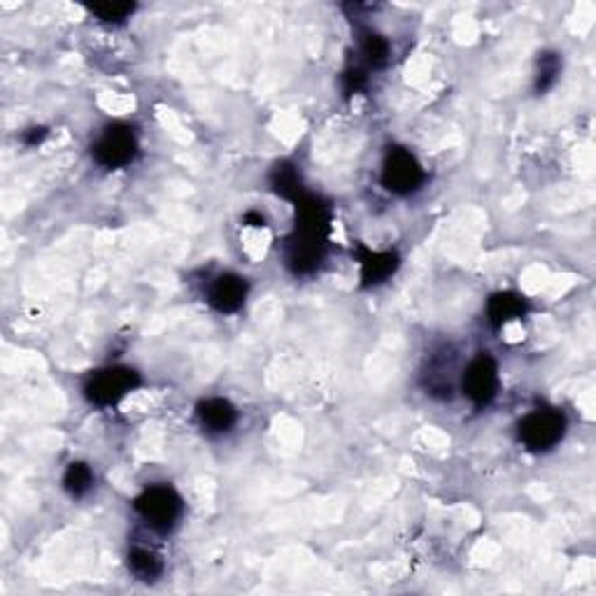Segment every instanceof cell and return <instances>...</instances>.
<instances>
[{
	"label": "cell",
	"instance_id": "cell-1",
	"mask_svg": "<svg viewBox=\"0 0 596 596\" xmlns=\"http://www.w3.org/2000/svg\"><path fill=\"white\" fill-rule=\"evenodd\" d=\"M135 511L154 531H171L182 517V499L168 484H154L135 499Z\"/></svg>",
	"mask_w": 596,
	"mask_h": 596
},
{
	"label": "cell",
	"instance_id": "cell-2",
	"mask_svg": "<svg viewBox=\"0 0 596 596\" xmlns=\"http://www.w3.org/2000/svg\"><path fill=\"white\" fill-rule=\"evenodd\" d=\"M564 432L566 417L559 410H536L520 422V441L533 452H545L557 445Z\"/></svg>",
	"mask_w": 596,
	"mask_h": 596
},
{
	"label": "cell",
	"instance_id": "cell-3",
	"mask_svg": "<svg viewBox=\"0 0 596 596\" xmlns=\"http://www.w3.org/2000/svg\"><path fill=\"white\" fill-rule=\"evenodd\" d=\"M138 372L131 371V368H105V371H98L96 375L86 382L84 394L94 405L105 408V405L117 403L119 399H124L131 389L138 387Z\"/></svg>",
	"mask_w": 596,
	"mask_h": 596
},
{
	"label": "cell",
	"instance_id": "cell-4",
	"mask_svg": "<svg viewBox=\"0 0 596 596\" xmlns=\"http://www.w3.org/2000/svg\"><path fill=\"white\" fill-rule=\"evenodd\" d=\"M422 182H424V171H422V165L417 164L415 156L403 147L389 149L382 168V184L387 186L389 192L405 196V194L417 192Z\"/></svg>",
	"mask_w": 596,
	"mask_h": 596
},
{
	"label": "cell",
	"instance_id": "cell-5",
	"mask_svg": "<svg viewBox=\"0 0 596 596\" xmlns=\"http://www.w3.org/2000/svg\"><path fill=\"white\" fill-rule=\"evenodd\" d=\"M135 152H138V140H135L134 131L124 124H114L107 128L94 144V159L105 168H124L134 161Z\"/></svg>",
	"mask_w": 596,
	"mask_h": 596
},
{
	"label": "cell",
	"instance_id": "cell-6",
	"mask_svg": "<svg viewBox=\"0 0 596 596\" xmlns=\"http://www.w3.org/2000/svg\"><path fill=\"white\" fill-rule=\"evenodd\" d=\"M462 389L475 405H484L494 399L499 389V368L490 354H480L469 363L463 371Z\"/></svg>",
	"mask_w": 596,
	"mask_h": 596
},
{
	"label": "cell",
	"instance_id": "cell-7",
	"mask_svg": "<svg viewBox=\"0 0 596 596\" xmlns=\"http://www.w3.org/2000/svg\"><path fill=\"white\" fill-rule=\"evenodd\" d=\"M247 283L245 277L233 275V273H226V275H219L213 284H210L208 301L217 313H235V310L243 308L247 298Z\"/></svg>",
	"mask_w": 596,
	"mask_h": 596
},
{
	"label": "cell",
	"instance_id": "cell-8",
	"mask_svg": "<svg viewBox=\"0 0 596 596\" xmlns=\"http://www.w3.org/2000/svg\"><path fill=\"white\" fill-rule=\"evenodd\" d=\"M198 420L210 433H224L235 424L238 415L226 399H208L198 405Z\"/></svg>",
	"mask_w": 596,
	"mask_h": 596
},
{
	"label": "cell",
	"instance_id": "cell-9",
	"mask_svg": "<svg viewBox=\"0 0 596 596\" xmlns=\"http://www.w3.org/2000/svg\"><path fill=\"white\" fill-rule=\"evenodd\" d=\"M399 259L392 252H366L362 256V277L363 284H380L384 283L389 275H394Z\"/></svg>",
	"mask_w": 596,
	"mask_h": 596
},
{
	"label": "cell",
	"instance_id": "cell-10",
	"mask_svg": "<svg viewBox=\"0 0 596 596\" xmlns=\"http://www.w3.org/2000/svg\"><path fill=\"white\" fill-rule=\"evenodd\" d=\"M524 310H527L524 301H522L517 293L506 292V293H496V296H492L487 313H490L492 324L503 326L512 320H520L522 314H524Z\"/></svg>",
	"mask_w": 596,
	"mask_h": 596
},
{
	"label": "cell",
	"instance_id": "cell-11",
	"mask_svg": "<svg viewBox=\"0 0 596 596\" xmlns=\"http://www.w3.org/2000/svg\"><path fill=\"white\" fill-rule=\"evenodd\" d=\"M128 569L134 571V575H138L140 581H156L164 571V564L152 550L134 548L128 554Z\"/></svg>",
	"mask_w": 596,
	"mask_h": 596
},
{
	"label": "cell",
	"instance_id": "cell-12",
	"mask_svg": "<svg viewBox=\"0 0 596 596\" xmlns=\"http://www.w3.org/2000/svg\"><path fill=\"white\" fill-rule=\"evenodd\" d=\"M64 487L73 499H80V496H84L94 487V471L82 462L70 463L64 475Z\"/></svg>",
	"mask_w": 596,
	"mask_h": 596
},
{
	"label": "cell",
	"instance_id": "cell-13",
	"mask_svg": "<svg viewBox=\"0 0 596 596\" xmlns=\"http://www.w3.org/2000/svg\"><path fill=\"white\" fill-rule=\"evenodd\" d=\"M362 54L372 68H380V65H384L389 61L392 47H389L387 40H384L382 35H378V33H366L362 40Z\"/></svg>",
	"mask_w": 596,
	"mask_h": 596
},
{
	"label": "cell",
	"instance_id": "cell-14",
	"mask_svg": "<svg viewBox=\"0 0 596 596\" xmlns=\"http://www.w3.org/2000/svg\"><path fill=\"white\" fill-rule=\"evenodd\" d=\"M273 186H275V192L280 194V196L292 198V201H296V198L303 194L301 192V182H298L296 171L287 164L277 165L275 168V173H273Z\"/></svg>",
	"mask_w": 596,
	"mask_h": 596
},
{
	"label": "cell",
	"instance_id": "cell-15",
	"mask_svg": "<svg viewBox=\"0 0 596 596\" xmlns=\"http://www.w3.org/2000/svg\"><path fill=\"white\" fill-rule=\"evenodd\" d=\"M135 5L134 3H101V5H94L91 12L101 19V22L107 24H119L124 19L134 15Z\"/></svg>",
	"mask_w": 596,
	"mask_h": 596
},
{
	"label": "cell",
	"instance_id": "cell-16",
	"mask_svg": "<svg viewBox=\"0 0 596 596\" xmlns=\"http://www.w3.org/2000/svg\"><path fill=\"white\" fill-rule=\"evenodd\" d=\"M559 68H561V61L557 59V54H545V56H541V68H538L536 89L538 91L552 89V84L557 82Z\"/></svg>",
	"mask_w": 596,
	"mask_h": 596
}]
</instances>
